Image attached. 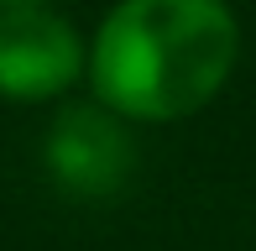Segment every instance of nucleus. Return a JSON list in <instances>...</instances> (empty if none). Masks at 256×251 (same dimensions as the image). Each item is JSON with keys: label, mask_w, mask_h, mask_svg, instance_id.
Here are the masks:
<instances>
[{"label": "nucleus", "mask_w": 256, "mask_h": 251, "mask_svg": "<svg viewBox=\"0 0 256 251\" xmlns=\"http://www.w3.org/2000/svg\"><path fill=\"white\" fill-rule=\"evenodd\" d=\"M10 6H52V0H0V10H10Z\"/></svg>", "instance_id": "nucleus-4"}, {"label": "nucleus", "mask_w": 256, "mask_h": 251, "mask_svg": "<svg viewBox=\"0 0 256 251\" xmlns=\"http://www.w3.org/2000/svg\"><path fill=\"white\" fill-rule=\"evenodd\" d=\"M236 58L240 21L225 0H120L89 42V89L120 120H188Z\"/></svg>", "instance_id": "nucleus-1"}, {"label": "nucleus", "mask_w": 256, "mask_h": 251, "mask_svg": "<svg viewBox=\"0 0 256 251\" xmlns=\"http://www.w3.org/2000/svg\"><path fill=\"white\" fill-rule=\"evenodd\" d=\"M42 157H48V173L63 194H74V199H110V194L126 188V178L136 168L131 120L104 110L100 100L68 105L48 126Z\"/></svg>", "instance_id": "nucleus-3"}, {"label": "nucleus", "mask_w": 256, "mask_h": 251, "mask_svg": "<svg viewBox=\"0 0 256 251\" xmlns=\"http://www.w3.org/2000/svg\"><path fill=\"white\" fill-rule=\"evenodd\" d=\"M89 74V48L78 26L52 6L0 10V100L37 105L58 100Z\"/></svg>", "instance_id": "nucleus-2"}]
</instances>
